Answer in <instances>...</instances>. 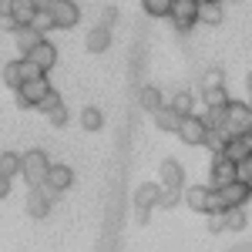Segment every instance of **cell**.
<instances>
[{"label":"cell","instance_id":"obj_1","mask_svg":"<svg viewBox=\"0 0 252 252\" xmlns=\"http://www.w3.org/2000/svg\"><path fill=\"white\" fill-rule=\"evenodd\" d=\"M51 158L44 155L40 148H31V152H24V165H20V178L27 182V189L31 185H44L47 182V172H51Z\"/></svg>","mask_w":252,"mask_h":252},{"label":"cell","instance_id":"obj_2","mask_svg":"<svg viewBox=\"0 0 252 252\" xmlns=\"http://www.w3.org/2000/svg\"><path fill=\"white\" fill-rule=\"evenodd\" d=\"M185 205L192 209V212H219V209H225L222 205V198H219V192H215L212 185H192V189H185Z\"/></svg>","mask_w":252,"mask_h":252},{"label":"cell","instance_id":"obj_3","mask_svg":"<svg viewBox=\"0 0 252 252\" xmlns=\"http://www.w3.org/2000/svg\"><path fill=\"white\" fill-rule=\"evenodd\" d=\"M54 84L47 81V74H40V78H34V81H24L17 91V108H24V111H37V104L44 101V94L51 91Z\"/></svg>","mask_w":252,"mask_h":252},{"label":"cell","instance_id":"obj_4","mask_svg":"<svg viewBox=\"0 0 252 252\" xmlns=\"http://www.w3.org/2000/svg\"><path fill=\"white\" fill-rule=\"evenodd\" d=\"M58 195L61 192H54L47 182H44V185H31V189H27V215H31V219H47Z\"/></svg>","mask_w":252,"mask_h":252},{"label":"cell","instance_id":"obj_5","mask_svg":"<svg viewBox=\"0 0 252 252\" xmlns=\"http://www.w3.org/2000/svg\"><path fill=\"white\" fill-rule=\"evenodd\" d=\"M198 7H202V0H172V14H168V20L175 24L178 34H189L195 24H198Z\"/></svg>","mask_w":252,"mask_h":252},{"label":"cell","instance_id":"obj_6","mask_svg":"<svg viewBox=\"0 0 252 252\" xmlns=\"http://www.w3.org/2000/svg\"><path fill=\"white\" fill-rule=\"evenodd\" d=\"M225 131L229 135L252 131V104L249 101H229V108H225Z\"/></svg>","mask_w":252,"mask_h":252},{"label":"cell","instance_id":"obj_7","mask_svg":"<svg viewBox=\"0 0 252 252\" xmlns=\"http://www.w3.org/2000/svg\"><path fill=\"white\" fill-rule=\"evenodd\" d=\"M239 178V165H235L229 155H212V165H209V185L212 189H225L229 182Z\"/></svg>","mask_w":252,"mask_h":252},{"label":"cell","instance_id":"obj_8","mask_svg":"<svg viewBox=\"0 0 252 252\" xmlns=\"http://www.w3.org/2000/svg\"><path fill=\"white\" fill-rule=\"evenodd\" d=\"M175 135L182 138L185 145H192V148H198V145H205V135H209V125H205V118H202V115H185Z\"/></svg>","mask_w":252,"mask_h":252},{"label":"cell","instance_id":"obj_9","mask_svg":"<svg viewBox=\"0 0 252 252\" xmlns=\"http://www.w3.org/2000/svg\"><path fill=\"white\" fill-rule=\"evenodd\" d=\"M51 17L58 24V31H71V27H78L81 24V7L74 0H51Z\"/></svg>","mask_w":252,"mask_h":252},{"label":"cell","instance_id":"obj_10","mask_svg":"<svg viewBox=\"0 0 252 252\" xmlns=\"http://www.w3.org/2000/svg\"><path fill=\"white\" fill-rule=\"evenodd\" d=\"M219 198H222V205L225 209H235V205H249L252 202V182H242V178H235L229 182L225 189H215Z\"/></svg>","mask_w":252,"mask_h":252},{"label":"cell","instance_id":"obj_11","mask_svg":"<svg viewBox=\"0 0 252 252\" xmlns=\"http://www.w3.org/2000/svg\"><path fill=\"white\" fill-rule=\"evenodd\" d=\"M20 58H31V61H34V64H37V67H40V71L47 74L51 67H58V47H54L51 40L44 37V40H40V44H34V47H31L27 54H20Z\"/></svg>","mask_w":252,"mask_h":252},{"label":"cell","instance_id":"obj_12","mask_svg":"<svg viewBox=\"0 0 252 252\" xmlns=\"http://www.w3.org/2000/svg\"><path fill=\"white\" fill-rule=\"evenodd\" d=\"M158 185L161 189H185V168L175 158H165L158 165Z\"/></svg>","mask_w":252,"mask_h":252},{"label":"cell","instance_id":"obj_13","mask_svg":"<svg viewBox=\"0 0 252 252\" xmlns=\"http://www.w3.org/2000/svg\"><path fill=\"white\" fill-rule=\"evenodd\" d=\"M225 155L232 158L235 165L249 161V158H252V131H242V135H232V138H229V145H225Z\"/></svg>","mask_w":252,"mask_h":252},{"label":"cell","instance_id":"obj_14","mask_svg":"<svg viewBox=\"0 0 252 252\" xmlns=\"http://www.w3.org/2000/svg\"><path fill=\"white\" fill-rule=\"evenodd\" d=\"M84 47H88L91 54H104V51L111 47V27H104V24L91 27L88 37H84Z\"/></svg>","mask_w":252,"mask_h":252},{"label":"cell","instance_id":"obj_15","mask_svg":"<svg viewBox=\"0 0 252 252\" xmlns=\"http://www.w3.org/2000/svg\"><path fill=\"white\" fill-rule=\"evenodd\" d=\"M161 198V185L158 182H141L135 189V209H155Z\"/></svg>","mask_w":252,"mask_h":252},{"label":"cell","instance_id":"obj_16","mask_svg":"<svg viewBox=\"0 0 252 252\" xmlns=\"http://www.w3.org/2000/svg\"><path fill=\"white\" fill-rule=\"evenodd\" d=\"M10 34H14V44H17L20 54H27V51H31L34 44H40V40H44V34H40L34 24H27V27H14Z\"/></svg>","mask_w":252,"mask_h":252},{"label":"cell","instance_id":"obj_17","mask_svg":"<svg viewBox=\"0 0 252 252\" xmlns=\"http://www.w3.org/2000/svg\"><path fill=\"white\" fill-rule=\"evenodd\" d=\"M138 108H141V111H148V115H155L158 108H165V97H161V91H158L155 84L138 88Z\"/></svg>","mask_w":252,"mask_h":252},{"label":"cell","instance_id":"obj_18","mask_svg":"<svg viewBox=\"0 0 252 252\" xmlns=\"http://www.w3.org/2000/svg\"><path fill=\"white\" fill-rule=\"evenodd\" d=\"M222 17H225L222 0H202V7H198V24H205V27H219Z\"/></svg>","mask_w":252,"mask_h":252},{"label":"cell","instance_id":"obj_19","mask_svg":"<svg viewBox=\"0 0 252 252\" xmlns=\"http://www.w3.org/2000/svg\"><path fill=\"white\" fill-rule=\"evenodd\" d=\"M34 17H37V7H34L31 0H10V20H14L17 27L34 24Z\"/></svg>","mask_w":252,"mask_h":252},{"label":"cell","instance_id":"obj_20","mask_svg":"<svg viewBox=\"0 0 252 252\" xmlns=\"http://www.w3.org/2000/svg\"><path fill=\"white\" fill-rule=\"evenodd\" d=\"M47 185H51L54 192H67V189L74 185V172H71L67 165H51V172H47Z\"/></svg>","mask_w":252,"mask_h":252},{"label":"cell","instance_id":"obj_21","mask_svg":"<svg viewBox=\"0 0 252 252\" xmlns=\"http://www.w3.org/2000/svg\"><path fill=\"white\" fill-rule=\"evenodd\" d=\"M155 125H158V131L175 135V131H178V125H182V115L175 111L172 104H165V108H158V111H155Z\"/></svg>","mask_w":252,"mask_h":252},{"label":"cell","instance_id":"obj_22","mask_svg":"<svg viewBox=\"0 0 252 252\" xmlns=\"http://www.w3.org/2000/svg\"><path fill=\"white\" fill-rule=\"evenodd\" d=\"M229 131L225 128H209V135H205V145L202 148H209L212 155H225V145H229Z\"/></svg>","mask_w":252,"mask_h":252},{"label":"cell","instance_id":"obj_23","mask_svg":"<svg viewBox=\"0 0 252 252\" xmlns=\"http://www.w3.org/2000/svg\"><path fill=\"white\" fill-rule=\"evenodd\" d=\"M24 61H7V64H3V84H7V88H10V91H17L20 84H24Z\"/></svg>","mask_w":252,"mask_h":252},{"label":"cell","instance_id":"obj_24","mask_svg":"<svg viewBox=\"0 0 252 252\" xmlns=\"http://www.w3.org/2000/svg\"><path fill=\"white\" fill-rule=\"evenodd\" d=\"M246 205H235V209H225V232H246Z\"/></svg>","mask_w":252,"mask_h":252},{"label":"cell","instance_id":"obj_25","mask_svg":"<svg viewBox=\"0 0 252 252\" xmlns=\"http://www.w3.org/2000/svg\"><path fill=\"white\" fill-rule=\"evenodd\" d=\"M81 128H84V131H101V128H104V115H101V108H94V104L81 108Z\"/></svg>","mask_w":252,"mask_h":252},{"label":"cell","instance_id":"obj_26","mask_svg":"<svg viewBox=\"0 0 252 252\" xmlns=\"http://www.w3.org/2000/svg\"><path fill=\"white\" fill-rule=\"evenodd\" d=\"M20 165H24V155H17V152H0V172L7 175V178H17Z\"/></svg>","mask_w":252,"mask_h":252},{"label":"cell","instance_id":"obj_27","mask_svg":"<svg viewBox=\"0 0 252 252\" xmlns=\"http://www.w3.org/2000/svg\"><path fill=\"white\" fill-rule=\"evenodd\" d=\"M202 101H205V108H225L232 97H229L225 88H205V91H202Z\"/></svg>","mask_w":252,"mask_h":252},{"label":"cell","instance_id":"obj_28","mask_svg":"<svg viewBox=\"0 0 252 252\" xmlns=\"http://www.w3.org/2000/svg\"><path fill=\"white\" fill-rule=\"evenodd\" d=\"M168 104H172V108H175L182 118H185V115H195V94H192V91H178V94H175Z\"/></svg>","mask_w":252,"mask_h":252},{"label":"cell","instance_id":"obj_29","mask_svg":"<svg viewBox=\"0 0 252 252\" xmlns=\"http://www.w3.org/2000/svg\"><path fill=\"white\" fill-rule=\"evenodd\" d=\"M148 17H168L172 14V0H141Z\"/></svg>","mask_w":252,"mask_h":252},{"label":"cell","instance_id":"obj_30","mask_svg":"<svg viewBox=\"0 0 252 252\" xmlns=\"http://www.w3.org/2000/svg\"><path fill=\"white\" fill-rule=\"evenodd\" d=\"M205 88H225V71L222 67H209L205 74H202V91Z\"/></svg>","mask_w":252,"mask_h":252},{"label":"cell","instance_id":"obj_31","mask_svg":"<svg viewBox=\"0 0 252 252\" xmlns=\"http://www.w3.org/2000/svg\"><path fill=\"white\" fill-rule=\"evenodd\" d=\"M178 202H185V189H161V198H158L161 209H175Z\"/></svg>","mask_w":252,"mask_h":252},{"label":"cell","instance_id":"obj_32","mask_svg":"<svg viewBox=\"0 0 252 252\" xmlns=\"http://www.w3.org/2000/svg\"><path fill=\"white\" fill-rule=\"evenodd\" d=\"M61 104H64V101H61V94L54 91V88H51V91L44 94V101L37 104V111H40V115H51V111H58Z\"/></svg>","mask_w":252,"mask_h":252},{"label":"cell","instance_id":"obj_33","mask_svg":"<svg viewBox=\"0 0 252 252\" xmlns=\"http://www.w3.org/2000/svg\"><path fill=\"white\" fill-rule=\"evenodd\" d=\"M225 108H229V104H225ZM225 108H205V125H209V128H225Z\"/></svg>","mask_w":252,"mask_h":252},{"label":"cell","instance_id":"obj_34","mask_svg":"<svg viewBox=\"0 0 252 252\" xmlns=\"http://www.w3.org/2000/svg\"><path fill=\"white\" fill-rule=\"evenodd\" d=\"M34 27H37L40 34H51V31H58V24L51 17V10H37V17H34Z\"/></svg>","mask_w":252,"mask_h":252},{"label":"cell","instance_id":"obj_35","mask_svg":"<svg viewBox=\"0 0 252 252\" xmlns=\"http://www.w3.org/2000/svg\"><path fill=\"white\" fill-rule=\"evenodd\" d=\"M209 232H225V209H219V212H209Z\"/></svg>","mask_w":252,"mask_h":252},{"label":"cell","instance_id":"obj_36","mask_svg":"<svg viewBox=\"0 0 252 252\" xmlns=\"http://www.w3.org/2000/svg\"><path fill=\"white\" fill-rule=\"evenodd\" d=\"M47 121H51V125H54V128H64V125H67V108H64V104H61L58 111H51V115H47Z\"/></svg>","mask_w":252,"mask_h":252},{"label":"cell","instance_id":"obj_37","mask_svg":"<svg viewBox=\"0 0 252 252\" xmlns=\"http://www.w3.org/2000/svg\"><path fill=\"white\" fill-rule=\"evenodd\" d=\"M115 20H118V7H111V3H108V7L101 10V20H97V24H104V27H111Z\"/></svg>","mask_w":252,"mask_h":252},{"label":"cell","instance_id":"obj_38","mask_svg":"<svg viewBox=\"0 0 252 252\" xmlns=\"http://www.w3.org/2000/svg\"><path fill=\"white\" fill-rule=\"evenodd\" d=\"M148 219H152V209H135V222L138 225H148Z\"/></svg>","mask_w":252,"mask_h":252},{"label":"cell","instance_id":"obj_39","mask_svg":"<svg viewBox=\"0 0 252 252\" xmlns=\"http://www.w3.org/2000/svg\"><path fill=\"white\" fill-rule=\"evenodd\" d=\"M7 195H10V178L0 172V198H7Z\"/></svg>","mask_w":252,"mask_h":252},{"label":"cell","instance_id":"obj_40","mask_svg":"<svg viewBox=\"0 0 252 252\" xmlns=\"http://www.w3.org/2000/svg\"><path fill=\"white\" fill-rule=\"evenodd\" d=\"M31 3H34L37 10H47V7H51V0H31Z\"/></svg>","mask_w":252,"mask_h":252},{"label":"cell","instance_id":"obj_41","mask_svg":"<svg viewBox=\"0 0 252 252\" xmlns=\"http://www.w3.org/2000/svg\"><path fill=\"white\" fill-rule=\"evenodd\" d=\"M246 88H249V94H252V71L246 74Z\"/></svg>","mask_w":252,"mask_h":252},{"label":"cell","instance_id":"obj_42","mask_svg":"<svg viewBox=\"0 0 252 252\" xmlns=\"http://www.w3.org/2000/svg\"><path fill=\"white\" fill-rule=\"evenodd\" d=\"M235 252H252V246H239V249H235Z\"/></svg>","mask_w":252,"mask_h":252},{"label":"cell","instance_id":"obj_43","mask_svg":"<svg viewBox=\"0 0 252 252\" xmlns=\"http://www.w3.org/2000/svg\"><path fill=\"white\" fill-rule=\"evenodd\" d=\"M249 104H252V94H249Z\"/></svg>","mask_w":252,"mask_h":252},{"label":"cell","instance_id":"obj_44","mask_svg":"<svg viewBox=\"0 0 252 252\" xmlns=\"http://www.w3.org/2000/svg\"><path fill=\"white\" fill-rule=\"evenodd\" d=\"M249 205H252V202H249Z\"/></svg>","mask_w":252,"mask_h":252}]
</instances>
